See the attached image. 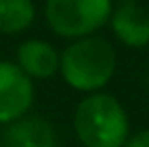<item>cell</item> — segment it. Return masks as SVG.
<instances>
[{
	"instance_id": "obj_5",
	"label": "cell",
	"mask_w": 149,
	"mask_h": 147,
	"mask_svg": "<svg viewBox=\"0 0 149 147\" xmlns=\"http://www.w3.org/2000/svg\"><path fill=\"white\" fill-rule=\"evenodd\" d=\"M115 38L129 49H143L149 45V10L137 0L119 2L109 18Z\"/></svg>"
},
{
	"instance_id": "obj_8",
	"label": "cell",
	"mask_w": 149,
	"mask_h": 147,
	"mask_svg": "<svg viewBox=\"0 0 149 147\" xmlns=\"http://www.w3.org/2000/svg\"><path fill=\"white\" fill-rule=\"evenodd\" d=\"M36 18L32 0H0V32L18 34L30 28Z\"/></svg>"
},
{
	"instance_id": "obj_2",
	"label": "cell",
	"mask_w": 149,
	"mask_h": 147,
	"mask_svg": "<svg viewBox=\"0 0 149 147\" xmlns=\"http://www.w3.org/2000/svg\"><path fill=\"white\" fill-rule=\"evenodd\" d=\"M77 139L85 147H123L131 127L125 107L109 93H89L73 115Z\"/></svg>"
},
{
	"instance_id": "obj_9",
	"label": "cell",
	"mask_w": 149,
	"mask_h": 147,
	"mask_svg": "<svg viewBox=\"0 0 149 147\" xmlns=\"http://www.w3.org/2000/svg\"><path fill=\"white\" fill-rule=\"evenodd\" d=\"M123 147H149V129L129 133V137H127Z\"/></svg>"
},
{
	"instance_id": "obj_4",
	"label": "cell",
	"mask_w": 149,
	"mask_h": 147,
	"mask_svg": "<svg viewBox=\"0 0 149 147\" xmlns=\"http://www.w3.org/2000/svg\"><path fill=\"white\" fill-rule=\"evenodd\" d=\"M34 103V83L16 63L0 61V125L28 115Z\"/></svg>"
},
{
	"instance_id": "obj_10",
	"label": "cell",
	"mask_w": 149,
	"mask_h": 147,
	"mask_svg": "<svg viewBox=\"0 0 149 147\" xmlns=\"http://www.w3.org/2000/svg\"><path fill=\"white\" fill-rule=\"evenodd\" d=\"M52 147H58V145H56V143H54V145H52Z\"/></svg>"
},
{
	"instance_id": "obj_1",
	"label": "cell",
	"mask_w": 149,
	"mask_h": 147,
	"mask_svg": "<svg viewBox=\"0 0 149 147\" xmlns=\"http://www.w3.org/2000/svg\"><path fill=\"white\" fill-rule=\"evenodd\" d=\"M117 71V50L115 47L97 34L74 38L61 52L58 73L65 83L81 93L103 91Z\"/></svg>"
},
{
	"instance_id": "obj_6",
	"label": "cell",
	"mask_w": 149,
	"mask_h": 147,
	"mask_svg": "<svg viewBox=\"0 0 149 147\" xmlns=\"http://www.w3.org/2000/svg\"><path fill=\"white\" fill-rule=\"evenodd\" d=\"M61 52L50 42L28 38L16 49V65L30 79H49L58 73Z\"/></svg>"
},
{
	"instance_id": "obj_3",
	"label": "cell",
	"mask_w": 149,
	"mask_h": 147,
	"mask_svg": "<svg viewBox=\"0 0 149 147\" xmlns=\"http://www.w3.org/2000/svg\"><path fill=\"white\" fill-rule=\"evenodd\" d=\"M113 0H47L45 18L50 30L63 38L95 34L109 22Z\"/></svg>"
},
{
	"instance_id": "obj_7",
	"label": "cell",
	"mask_w": 149,
	"mask_h": 147,
	"mask_svg": "<svg viewBox=\"0 0 149 147\" xmlns=\"http://www.w3.org/2000/svg\"><path fill=\"white\" fill-rule=\"evenodd\" d=\"M54 129L40 117H20L8 123L0 137V147H52Z\"/></svg>"
}]
</instances>
